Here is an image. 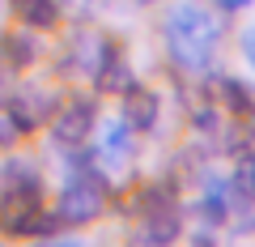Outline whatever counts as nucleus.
I'll return each mask as SVG.
<instances>
[{
    "label": "nucleus",
    "mask_w": 255,
    "mask_h": 247,
    "mask_svg": "<svg viewBox=\"0 0 255 247\" xmlns=\"http://www.w3.org/2000/svg\"><path fill=\"white\" fill-rule=\"evenodd\" d=\"M217 17L200 4H174L166 13V51L179 68L187 73H204L217 51Z\"/></svg>",
    "instance_id": "f257e3e1"
},
{
    "label": "nucleus",
    "mask_w": 255,
    "mask_h": 247,
    "mask_svg": "<svg viewBox=\"0 0 255 247\" xmlns=\"http://www.w3.org/2000/svg\"><path fill=\"white\" fill-rule=\"evenodd\" d=\"M0 230L9 235H47L51 222L43 218V183H9L0 196Z\"/></svg>",
    "instance_id": "f03ea898"
},
{
    "label": "nucleus",
    "mask_w": 255,
    "mask_h": 247,
    "mask_svg": "<svg viewBox=\"0 0 255 247\" xmlns=\"http://www.w3.org/2000/svg\"><path fill=\"white\" fill-rule=\"evenodd\" d=\"M102 201H107V188H102V179L94 171H85V166H77L73 179L64 183L60 192V222H68V226H85V222H94L102 213Z\"/></svg>",
    "instance_id": "7ed1b4c3"
},
{
    "label": "nucleus",
    "mask_w": 255,
    "mask_h": 247,
    "mask_svg": "<svg viewBox=\"0 0 255 247\" xmlns=\"http://www.w3.org/2000/svg\"><path fill=\"white\" fill-rule=\"evenodd\" d=\"M94 102L90 98H77V102H68V107L55 115V145L60 149H81L85 141H90V132H94Z\"/></svg>",
    "instance_id": "20e7f679"
},
{
    "label": "nucleus",
    "mask_w": 255,
    "mask_h": 247,
    "mask_svg": "<svg viewBox=\"0 0 255 247\" xmlns=\"http://www.w3.org/2000/svg\"><path fill=\"white\" fill-rule=\"evenodd\" d=\"M51 102H55L51 90H21L9 98V119L17 124V132H34L51 115Z\"/></svg>",
    "instance_id": "39448f33"
},
{
    "label": "nucleus",
    "mask_w": 255,
    "mask_h": 247,
    "mask_svg": "<svg viewBox=\"0 0 255 247\" xmlns=\"http://www.w3.org/2000/svg\"><path fill=\"white\" fill-rule=\"evenodd\" d=\"M94 85L102 94H124L132 85V68L124 64L115 43H102V55H98V68H94Z\"/></svg>",
    "instance_id": "423d86ee"
},
{
    "label": "nucleus",
    "mask_w": 255,
    "mask_h": 247,
    "mask_svg": "<svg viewBox=\"0 0 255 247\" xmlns=\"http://www.w3.org/2000/svg\"><path fill=\"white\" fill-rule=\"evenodd\" d=\"M140 239H145V243H170V239H179V209L170 205V196H162V205L145 209Z\"/></svg>",
    "instance_id": "0eeeda50"
},
{
    "label": "nucleus",
    "mask_w": 255,
    "mask_h": 247,
    "mask_svg": "<svg viewBox=\"0 0 255 247\" xmlns=\"http://www.w3.org/2000/svg\"><path fill=\"white\" fill-rule=\"evenodd\" d=\"M124 119L132 124V128H153L157 94L153 90H140V85H128V90H124Z\"/></svg>",
    "instance_id": "6e6552de"
},
{
    "label": "nucleus",
    "mask_w": 255,
    "mask_h": 247,
    "mask_svg": "<svg viewBox=\"0 0 255 247\" xmlns=\"http://www.w3.org/2000/svg\"><path fill=\"white\" fill-rule=\"evenodd\" d=\"M102 158H107L111 166H119V162H128V154H132V124L128 119H115V124H107L102 128Z\"/></svg>",
    "instance_id": "1a4fd4ad"
},
{
    "label": "nucleus",
    "mask_w": 255,
    "mask_h": 247,
    "mask_svg": "<svg viewBox=\"0 0 255 247\" xmlns=\"http://www.w3.org/2000/svg\"><path fill=\"white\" fill-rule=\"evenodd\" d=\"M13 13H17L26 26L47 30V26H55V17H60V4H55V0H13Z\"/></svg>",
    "instance_id": "9d476101"
},
{
    "label": "nucleus",
    "mask_w": 255,
    "mask_h": 247,
    "mask_svg": "<svg viewBox=\"0 0 255 247\" xmlns=\"http://www.w3.org/2000/svg\"><path fill=\"white\" fill-rule=\"evenodd\" d=\"M4 55H9V64H13V68L34 64V55H38V38H34V34H26V30H17V34L4 38Z\"/></svg>",
    "instance_id": "9b49d317"
},
{
    "label": "nucleus",
    "mask_w": 255,
    "mask_h": 247,
    "mask_svg": "<svg viewBox=\"0 0 255 247\" xmlns=\"http://www.w3.org/2000/svg\"><path fill=\"white\" fill-rule=\"evenodd\" d=\"M230 192H234V183H213L204 192V201H200L204 222H226L230 218Z\"/></svg>",
    "instance_id": "f8f14e48"
},
{
    "label": "nucleus",
    "mask_w": 255,
    "mask_h": 247,
    "mask_svg": "<svg viewBox=\"0 0 255 247\" xmlns=\"http://www.w3.org/2000/svg\"><path fill=\"white\" fill-rule=\"evenodd\" d=\"M217 94H221V107L234 111V115H251V111H255V102H251V94H247V85L230 81V77H221V81H217Z\"/></svg>",
    "instance_id": "ddd939ff"
},
{
    "label": "nucleus",
    "mask_w": 255,
    "mask_h": 247,
    "mask_svg": "<svg viewBox=\"0 0 255 247\" xmlns=\"http://www.w3.org/2000/svg\"><path fill=\"white\" fill-rule=\"evenodd\" d=\"M230 183H234V192L243 196V201L255 205V158H247V162L234 171V179H230Z\"/></svg>",
    "instance_id": "4468645a"
},
{
    "label": "nucleus",
    "mask_w": 255,
    "mask_h": 247,
    "mask_svg": "<svg viewBox=\"0 0 255 247\" xmlns=\"http://www.w3.org/2000/svg\"><path fill=\"white\" fill-rule=\"evenodd\" d=\"M13 137H17V124H13V119H0V149L13 145Z\"/></svg>",
    "instance_id": "2eb2a0df"
},
{
    "label": "nucleus",
    "mask_w": 255,
    "mask_h": 247,
    "mask_svg": "<svg viewBox=\"0 0 255 247\" xmlns=\"http://www.w3.org/2000/svg\"><path fill=\"white\" fill-rule=\"evenodd\" d=\"M243 55H247V64L255 68V30H247V34H243Z\"/></svg>",
    "instance_id": "dca6fc26"
},
{
    "label": "nucleus",
    "mask_w": 255,
    "mask_h": 247,
    "mask_svg": "<svg viewBox=\"0 0 255 247\" xmlns=\"http://www.w3.org/2000/svg\"><path fill=\"white\" fill-rule=\"evenodd\" d=\"M247 0H221V9H243Z\"/></svg>",
    "instance_id": "f3484780"
}]
</instances>
